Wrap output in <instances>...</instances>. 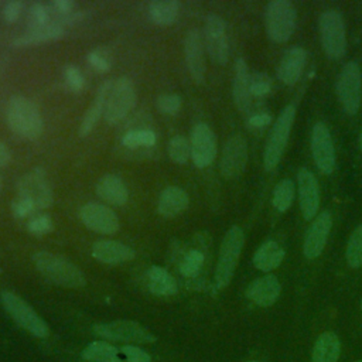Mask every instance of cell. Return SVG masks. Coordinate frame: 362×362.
<instances>
[{
    "label": "cell",
    "instance_id": "44dd1931",
    "mask_svg": "<svg viewBox=\"0 0 362 362\" xmlns=\"http://www.w3.org/2000/svg\"><path fill=\"white\" fill-rule=\"evenodd\" d=\"M64 34H65V27H62L57 21H51L41 27L28 28L13 41V47H17V48L34 47V45L59 40L64 37Z\"/></svg>",
    "mask_w": 362,
    "mask_h": 362
},
{
    "label": "cell",
    "instance_id": "7dc6e473",
    "mask_svg": "<svg viewBox=\"0 0 362 362\" xmlns=\"http://www.w3.org/2000/svg\"><path fill=\"white\" fill-rule=\"evenodd\" d=\"M272 122V116L266 112H260V113H253L247 117V127L252 130H260L263 127H266L269 123Z\"/></svg>",
    "mask_w": 362,
    "mask_h": 362
},
{
    "label": "cell",
    "instance_id": "db71d44e",
    "mask_svg": "<svg viewBox=\"0 0 362 362\" xmlns=\"http://www.w3.org/2000/svg\"><path fill=\"white\" fill-rule=\"evenodd\" d=\"M356 362H362V359H361V361H356Z\"/></svg>",
    "mask_w": 362,
    "mask_h": 362
},
{
    "label": "cell",
    "instance_id": "603a6c76",
    "mask_svg": "<svg viewBox=\"0 0 362 362\" xmlns=\"http://www.w3.org/2000/svg\"><path fill=\"white\" fill-rule=\"evenodd\" d=\"M280 288L281 287L277 277L267 274L253 280L246 290V296L255 304L260 307H269L279 298Z\"/></svg>",
    "mask_w": 362,
    "mask_h": 362
},
{
    "label": "cell",
    "instance_id": "52a82bcc",
    "mask_svg": "<svg viewBox=\"0 0 362 362\" xmlns=\"http://www.w3.org/2000/svg\"><path fill=\"white\" fill-rule=\"evenodd\" d=\"M321 44L329 59H339L346 51L345 23L337 10H325L318 18Z\"/></svg>",
    "mask_w": 362,
    "mask_h": 362
},
{
    "label": "cell",
    "instance_id": "4fadbf2b",
    "mask_svg": "<svg viewBox=\"0 0 362 362\" xmlns=\"http://www.w3.org/2000/svg\"><path fill=\"white\" fill-rule=\"evenodd\" d=\"M191 158L198 168L212 164L216 157V136L206 123H197L191 132Z\"/></svg>",
    "mask_w": 362,
    "mask_h": 362
},
{
    "label": "cell",
    "instance_id": "74e56055",
    "mask_svg": "<svg viewBox=\"0 0 362 362\" xmlns=\"http://www.w3.org/2000/svg\"><path fill=\"white\" fill-rule=\"evenodd\" d=\"M51 23V11L42 3H33L28 8L27 14V24L30 28L41 27Z\"/></svg>",
    "mask_w": 362,
    "mask_h": 362
},
{
    "label": "cell",
    "instance_id": "c3c4849f",
    "mask_svg": "<svg viewBox=\"0 0 362 362\" xmlns=\"http://www.w3.org/2000/svg\"><path fill=\"white\" fill-rule=\"evenodd\" d=\"M51 7H52V10H54L55 13H58L59 16H66V14H69V13L74 11L75 3L71 1V0H55V1H52Z\"/></svg>",
    "mask_w": 362,
    "mask_h": 362
},
{
    "label": "cell",
    "instance_id": "8fae6325",
    "mask_svg": "<svg viewBox=\"0 0 362 362\" xmlns=\"http://www.w3.org/2000/svg\"><path fill=\"white\" fill-rule=\"evenodd\" d=\"M93 332L105 339L134 342V344H150L156 341V337L141 324L129 320H119L112 322L96 324Z\"/></svg>",
    "mask_w": 362,
    "mask_h": 362
},
{
    "label": "cell",
    "instance_id": "8d00e7d4",
    "mask_svg": "<svg viewBox=\"0 0 362 362\" xmlns=\"http://www.w3.org/2000/svg\"><path fill=\"white\" fill-rule=\"evenodd\" d=\"M168 156L175 164H185L191 157L189 141L181 134L171 137L168 141Z\"/></svg>",
    "mask_w": 362,
    "mask_h": 362
},
{
    "label": "cell",
    "instance_id": "e0dca14e",
    "mask_svg": "<svg viewBox=\"0 0 362 362\" xmlns=\"http://www.w3.org/2000/svg\"><path fill=\"white\" fill-rule=\"evenodd\" d=\"M205 45L202 40V34L198 28H191L184 38V55L185 64L191 78L197 83H202L205 79Z\"/></svg>",
    "mask_w": 362,
    "mask_h": 362
},
{
    "label": "cell",
    "instance_id": "7c38bea8",
    "mask_svg": "<svg viewBox=\"0 0 362 362\" xmlns=\"http://www.w3.org/2000/svg\"><path fill=\"white\" fill-rule=\"evenodd\" d=\"M202 40L211 59L218 65H225L229 58V41L222 17L216 14L206 17Z\"/></svg>",
    "mask_w": 362,
    "mask_h": 362
},
{
    "label": "cell",
    "instance_id": "9a60e30c",
    "mask_svg": "<svg viewBox=\"0 0 362 362\" xmlns=\"http://www.w3.org/2000/svg\"><path fill=\"white\" fill-rule=\"evenodd\" d=\"M79 218L88 229L102 235H113L120 228L116 214L103 204H85L79 211Z\"/></svg>",
    "mask_w": 362,
    "mask_h": 362
},
{
    "label": "cell",
    "instance_id": "ee69618b",
    "mask_svg": "<svg viewBox=\"0 0 362 362\" xmlns=\"http://www.w3.org/2000/svg\"><path fill=\"white\" fill-rule=\"evenodd\" d=\"M35 206L25 198L23 197H17L13 202H11V212L16 218H27L30 216L33 212H35Z\"/></svg>",
    "mask_w": 362,
    "mask_h": 362
},
{
    "label": "cell",
    "instance_id": "bcb514c9",
    "mask_svg": "<svg viewBox=\"0 0 362 362\" xmlns=\"http://www.w3.org/2000/svg\"><path fill=\"white\" fill-rule=\"evenodd\" d=\"M120 351L126 356V362H150V355L137 346L124 345Z\"/></svg>",
    "mask_w": 362,
    "mask_h": 362
},
{
    "label": "cell",
    "instance_id": "1f68e13d",
    "mask_svg": "<svg viewBox=\"0 0 362 362\" xmlns=\"http://www.w3.org/2000/svg\"><path fill=\"white\" fill-rule=\"evenodd\" d=\"M119 349L106 341H93L82 352L88 362H122L117 356Z\"/></svg>",
    "mask_w": 362,
    "mask_h": 362
},
{
    "label": "cell",
    "instance_id": "d4e9b609",
    "mask_svg": "<svg viewBox=\"0 0 362 362\" xmlns=\"http://www.w3.org/2000/svg\"><path fill=\"white\" fill-rule=\"evenodd\" d=\"M112 88V81H106L103 82L99 89L96 90L95 93V98L92 100V103L89 105L88 110L85 112L82 120H81V124H79V136L81 137H85L88 136L93 127L96 126L98 120L100 119V116L105 113V107H106V100H107V96H109V90Z\"/></svg>",
    "mask_w": 362,
    "mask_h": 362
},
{
    "label": "cell",
    "instance_id": "2e32d148",
    "mask_svg": "<svg viewBox=\"0 0 362 362\" xmlns=\"http://www.w3.org/2000/svg\"><path fill=\"white\" fill-rule=\"evenodd\" d=\"M311 151L317 168L324 174H331L335 167V148L328 127L321 122L313 127Z\"/></svg>",
    "mask_w": 362,
    "mask_h": 362
},
{
    "label": "cell",
    "instance_id": "ac0fdd59",
    "mask_svg": "<svg viewBox=\"0 0 362 362\" xmlns=\"http://www.w3.org/2000/svg\"><path fill=\"white\" fill-rule=\"evenodd\" d=\"M331 226H332V218L329 212L324 211L314 218L313 223L310 225L305 233L304 243H303V253L307 259H315L321 255V252L325 247Z\"/></svg>",
    "mask_w": 362,
    "mask_h": 362
},
{
    "label": "cell",
    "instance_id": "f6af8a7d",
    "mask_svg": "<svg viewBox=\"0 0 362 362\" xmlns=\"http://www.w3.org/2000/svg\"><path fill=\"white\" fill-rule=\"evenodd\" d=\"M23 7H24V4L20 0H11V1L6 3L4 7H3V11H1V16H3L4 21L14 23L20 17V14L23 11Z\"/></svg>",
    "mask_w": 362,
    "mask_h": 362
},
{
    "label": "cell",
    "instance_id": "4316f807",
    "mask_svg": "<svg viewBox=\"0 0 362 362\" xmlns=\"http://www.w3.org/2000/svg\"><path fill=\"white\" fill-rule=\"evenodd\" d=\"M189 202L188 194L180 187H167L161 191L157 202L158 212L165 218H173L187 209Z\"/></svg>",
    "mask_w": 362,
    "mask_h": 362
},
{
    "label": "cell",
    "instance_id": "816d5d0a",
    "mask_svg": "<svg viewBox=\"0 0 362 362\" xmlns=\"http://www.w3.org/2000/svg\"><path fill=\"white\" fill-rule=\"evenodd\" d=\"M1 187H3V180H1V177H0V189H1Z\"/></svg>",
    "mask_w": 362,
    "mask_h": 362
},
{
    "label": "cell",
    "instance_id": "d6986e66",
    "mask_svg": "<svg viewBox=\"0 0 362 362\" xmlns=\"http://www.w3.org/2000/svg\"><path fill=\"white\" fill-rule=\"evenodd\" d=\"M297 187L300 209L304 219H314L320 206V187L315 175L310 170L301 168L297 173Z\"/></svg>",
    "mask_w": 362,
    "mask_h": 362
},
{
    "label": "cell",
    "instance_id": "f1b7e54d",
    "mask_svg": "<svg viewBox=\"0 0 362 362\" xmlns=\"http://www.w3.org/2000/svg\"><path fill=\"white\" fill-rule=\"evenodd\" d=\"M146 280L148 290L161 297L173 296L177 293V283L175 279L163 267L153 266L146 273Z\"/></svg>",
    "mask_w": 362,
    "mask_h": 362
},
{
    "label": "cell",
    "instance_id": "7a4b0ae2",
    "mask_svg": "<svg viewBox=\"0 0 362 362\" xmlns=\"http://www.w3.org/2000/svg\"><path fill=\"white\" fill-rule=\"evenodd\" d=\"M33 262L40 274L57 286L79 288L86 284L82 272L74 263L59 255L45 250L37 252L33 255Z\"/></svg>",
    "mask_w": 362,
    "mask_h": 362
},
{
    "label": "cell",
    "instance_id": "b9f144b4",
    "mask_svg": "<svg viewBox=\"0 0 362 362\" xmlns=\"http://www.w3.org/2000/svg\"><path fill=\"white\" fill-rule=\"evenodd\" d=\"M157 107L161 113L175 115L181 109V98L175 93H164L158 96Z\"/></svg>",
    "mask_w": 362,
    "mask_h": 362
},
{
    "label": "cell",
    "instance_id": "6da1fadb",
    "mask_svg": "<svg viewBox=\"0 0 362 362\" xmlns=\"http://www.w3.org/2000/svg\"><path fill=\"white\" fill-rule=\"evenodd\" d=\"M6 119L14 134L25 140H37L42 134L44 122L38 107L25 96L14 95L8 99Z\"/></svg>",
    "mask_w": 362,
    "mask_h": 362
},
{
    "label": "cell",
    "instance_id": "5bb4252c",
    "mask_svg": "<svg viewBox=\"0 0 362 362\" xmlns=\"http://www.w3.org/2000/svg\"><path fill=\"white\" fill-rule=\"evenodd\" d=\"M247 163V146L246 140L240 134H233L228 139L223 146L222 156H221V174L228 178L233 180L239 177Z\"/></svg>",
    "mask_w": 362,
    "mask_h": 362
},
{
    "label": "cell",
    "instance_id": "ba28073f",
    "mask_svg": "<svg viewBox=\"0 0 362 362\" xmlns=\"http://www.w3.org/2000/svg\"><path fill=\"white\" fill-rule=\"evenodd\" d=\"M137 102V93L134 83L132 79L126 76L117 78L115 82H112V88L109 90V96L106 100L105 107V120L110 124H115L120 122L123 117H126Z\"/></svg>",
    "mask_w": 362,
    "mask_h": 362
},
{
    "label": "cell",
    "instance_id": "9f6ffc18",
    "mask_svg": "<svg viewBox=\"0 0 362 362\" xmlns=\"http://www.w3.org/2000/svg\"><path fill=\"white\" fill-rule=\"evenodd\" d=\"M0 4H1V1H0Z\"/></svg>",
    "mask_w": 362,
    "mask_h": 362
},
{
    "label": "cell",
    "instance_id": "7bdbcfd3",
    "mask_svg": "<svg viewBox=\"0 0 362 362\" xmlns=\"http://www.w3.org/2000/svg\"><path fill=\"white\" fill-rule=\"evenodd\" d=\"M88 62L93 69H96L99 72L109 71L110 65H112L110 57L103 49H95V51L89 52L88 54Z\"/></svg>",
    "mask_w": 362,
    "mask_h": 362
},
{
    "label": "cell",
    "instance_id": "3957f363",
    "mask_svg": "<svg viewBox=\"0 0 362 362\" xmlns=\"http://www.w3.org/2000/svg\"><path fill=\"white\" fill-rule=\"evenodd\" d=\"M243 243H245L243 230L236 225L230 226L225 233L223 240L221 243V249H219V256H218V263L215 270V281L218 288H223L230 283L240 252L243 249Z\"/></svg>",
    "mask_w": 362,
    "mask_h": 362
},
{
    "label": "cell",
    "instance_id": "f907efd6",
    "mask_svg": "<svg viewBox=\"0 0 362 362\" xmlns=\"http://www.w3.org/2000/svg\"><path fill=\"white\" fill-rule=\"evenodd\" d=\"M359 146H361V150H362V127H361V136H359Z\"/></svg>",
    "mask_w": 362,
    "mask_h": 362
},
{
    "label": "cell",
    "instance_id": "9c48e42d",
    "mask_svg": "<svg viewBox=\"0 0 362 362\" xmlns=\"http://www.w3.org/2000/svg\"><path fill=\"white\" fill-rule=\"evenodd\" d=\"M337 96L342 109L348 115L359 110L362 99V75L356 62H346L337 78Z\"/></svg>",
    "mask_w": 362,
    "mask_h": 362
},
{
    "label": "cell",
    "instance_id": "ab89813d",
    "mask_svg": "<svg viewBox=\"0 0 362 362\" xmlns=\"http://www.w3.org/2000/svg\"><path fill=\"white\" fill-rule=\"evenodd\" d=\"M64 81H65V85L74 92H79L85 86V78H83L81 69L75 65H66L65 66Z\"/></svg>",
    "mask_w": 362,
    "mask_h": 362
},
{
    "label": "cell",
    "instance_id": "60d3db41",
    "mask_svg": "<svg viewBox=\"0 0 362 362\" xmlns=\"http://www.w3.org/2000/svg\"><path fill=\"white\" fill-rule=\"evenodd\" d=\"M54 228V222L48 215H37L33 216L28 223H27V229L30 233L41 236L45 233H49Z\"/></svg>",
    "mask_w": 362,
    "mask_h": 362
},
{
    "label": "cell",
    "instance_id": "484cf974",
    "mask_svg": "<svg viewBox=\"0 0 362 362\" xmlns=\"http://www.w3.org/2000/svg\"><path fill=\"white\" fill-rule=\"evenodd\" d=\"M96 194L105 202L116 206L124 205L129 198V192L124 182L115 174H106L98 181Z\"/></svg>",
    "mask_w": 362,
    "mask_h": 362
},
{
    "label": "cell",
    "instance_id": "30bf717a",
    "mask_svg": "<svg viewBox=\"0 0 362 362\" xmlns=\"http://www.w3.org/2000/svg\"><path fill=\"white\" fill-rule=\"evenodd\" d=\"M17 194L28 199L37 211L51 206L54 201L51 185L42 168H35L21 175L17 181Z\"/></svg>",
    "mask_w": 362,
    "mask_h": 362
},
{
    "label": "cell",
    "instance_id": "f35d334b",
    "mask_svg": "<svg viewBox=\"0 0 362 362\" xmlns=\"http://www.w3.org/2000/svg\"><path fill=\"white\" fill-rule=\"evenodd\" d=\"M272 90V79L263 74V72H256L250 75V93L252 98H263L269 95Z\"/></svg>",
    "mask_w": 362,
    "mask_h": 362
},
{
    "label": "cell",
    "instance_id": "d6a6232c",
    "mask_svg": "<svg viewBox=\"0 0 362 362\" xmlns=\"http://www.w3.org/2000/svg\"><path fill=\"white\" fill-rule=\"evenodd\" d=\"M294 199V182L290 178H284L279 181V184L273 189L272 205L279 212H286Z\"/></svg>",
    "mask_w": 362,
    "mask_h": 362
},
{
    "label": "cell",
    "instance_id": "681fc988",
    "mask_svg": "<svg viewBox=\"0 0 362 362\" xmlns=\"http://www.w3.org/2000/svg\"><path fill=\"white\" fill-rule=\"evenodd\" d=\"M11 161V153L8 147L0 140V168H4L10 164Z\"/></svg>",
    "mask_w": 362,
    "mask_h": 362
},
{
    "label": "cell",
    "instance_id": "f546056e",
    "mask_svg": "<svg viewBox=\"0 0 362 362\" xmlns=\"http://www.w3.org/2000/svg\"><path fill=\"white\" fill-rule=\"evenodd\" d=\"M181 13V3L177 0H156L148 4V16L157 25H171Z\"/></svg>",
    "mask_w": 362,
    "mask_h": 362
},
{
    "label": "cell",
    "instance_id": "5b68a950",
    "mask_svg": "<svg viewBox=\"0 0 362 362\" xmlns=\"http://www.w3.org/2000/svg\"><path fill=\"white\" fill-rule=\"evenodd\" d=\"M0 301L3 308L23 329L28 331L37 338L48 337L49 329L45 321L20 296L13 291H3L0 294Z\"/></svg>",
    "mask_w": 362,
    "mask_h": 362
},
{
    "label": "cell",
    "instance_id": "d590c367",
    "mask_svg": "<svg viewBox=\"0 0 362 362\" xmlns=\"http://www.w3.org/2000/svg\"><path fill=\"white\" fill-rule=\"evenodd\" d=\"M204 264V253L199 249L188 250L180 262V272L185 277H195Z\"/></svg>",
    "mask_w": 362,
    "mask_h": 362
},
{
    "label": "cell",
    "instance_id": "836d02e7",
    "mask_svg": "<svg viewBox=\"0 0 362 362\" xmlns=\"http://www.w3.org/2000/svg\"><path fill=\"white\" fill-rule=\"evenodd\" d=\"M345 256L349 267H362V225L356 226L349 235Z\"/></svg>",
    "mask_w": 362,
    "mask_h": 362
},
{
    "label": "cell",
    "instance_id": "ffe728a7",
    "mask_svg": "<svg viewBox=\"0 0 362 362\" xmlns=\"http://www.w3.org/2000/svg\"><path fill=\"white\" fill-rule=\"evenodd\" d=\"M307 62V52L301 47H291L288 48L279 64L277 68V78L284 85H294L300 76L303 75L304 66Z\"/></svg>",
    "mask_w": 362,
    "mask_h": 362
},
{
    "label": "cell",
    "instance_id": "cb8c5ba5",
    "mask_svg": "<svg viewBox=\"0 0 362 362\" xmlns=\"http://www.w3.org/2000/svg\"><path fill=\"white\" fill-rule=\"evenodd\" d=\"M233 100L236 107L240 112H246L252 103L250 93V74L247 69V64L243 58H238L235 62V75H233V86H232Z\"/></svg>",
    "mask_w": 362,
    "mask_h": 362
},
{
    "label": "cell",
    "instance_id": "7402d4cb",
    "mask_svg": "<svg viewBox=\"0 0 362 362\" xmlns=\"http://www.w3.org/2000/svg\"><path fill=\"white\" fill-rule=\"evenodd\" d=\"M92 256L107 264H119L133 260L136 256L134 249L116 240H98L92 245Z\"/></svg>",
    "mask_w": 362,
    "mask_h": 362
},
{
    "label": "cell",
    "instance_id": "11a10c76",
    "mask_svg": "<svg viewBox=\"0 0 362 362\" xmlns=\"http://www.w3.org/2000/svg\"><path fill=\"white\" fill-rule=\"evenodd\" d=\"M361 310H362V303H361Z\"/></svg>",
    "mask_w": 362,
    "mask_h": 362
},
{
    "label": "cell",
    "instance_id": "4dcf8cb0",
    "mask_svg": "<svg viewBox=\"0 0 362 362\" xmlns=\"http://www.w3.org/2000/svg\"><path fill=\"white\" fill-rule=\"evenodd\" d=\"M341 351V344L334 332L321 334L313 349V362H337Z\"/></svg>",
    "mask_w": 362,
    "mask_h": 362
},
{
    "label": "cell",
    "instance_id": "e575fe53",
    "mask_svg": "<svg viewBox=\"0 0 362 362\" xmlns=\"http://www.w3.org/2000/svg\"><path fill=\"white\" fill-rule=\"evenodd\" d=\"M157 141V136L153 130L148 129H137L130 130L122 137V144L129 148H137V147H150L154 146Z\"/></svg>",
    "mask_w": 362,
    "mask_h": 362
},
{
    "label": "cell",
    "instance_id": "83f0119b",
    "mask_svg": "<svg viewBox=\"0 0 362 362\" xmlns=\"http://www.w3.org/2000/svg\"><path fill=\"white\" fill-rule=\"evenodd\" d=\"M284 259V249L274 240L262 243L253 255V264L262 272H272L281 264Z\"/></svg>",
    "mask_w": 362,
    "mask_h": 362
},
{
    "label": "cell",
    "instance_id": "f5cc1de1",
    "mask_svg": "<svg viewBox=\"0 0 362 362\" xmlns=\"http://www.w3.org/2000/svg\"><path fill=\"white\" fill-rule=\"evenodd\" d=\"M249 362H257V361H249Z\"/></svg>",
    "mask_w": 362,
    "mask_h": 362
},
{
    "label": "cell",
    "instance_id": "8992f818",
    "mask_svg": "<svg viewBox=\"0 0 362 362\" xmlns=\"http://www.w3.org/2000/svg\"><path fill=\"white\" fill-rule=\"evenodd\" d=\"M296 7L287 0H273L266 7L264 24L267 37L273 42H286L296 28Z\"/></svg>",
    "mask_w": 362,
    "mask_h": 362
},
{
    "label": "cell",
    "instance_id": "277c9868",
    "mask_svg": "<svg viewBox=\"0 0 362 362\" xmlns=\"http://www.w3.org/2000/svg\"><path fill=\"white\" fill-rule=\"evenodd\" d=\"M296 117V107L294 105H287L276 119L274 124L272 126L264 153H263V165L267 171H272L277 167L287 146L291 126Z\"/></svg>",
    "mask_w": 362,
    "mask_h": 362
}]
</instances>
